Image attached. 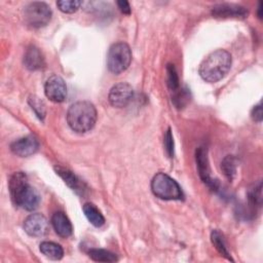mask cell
<instances>
[{"instance_id": "1", "label": "cell", "mask_w": 263, "mask_h": 263, "mask_svg": "<svg viewBox=\"0 0 263 263\" xmlns=\"http://www.w3.org/2000/svg\"><path fill=\"white\" fill-rule=\"evenodd\" d=\"M9 193L13 203L26 211H34L39 202L40 196L28 181V177L23 172L11 175L8 182Z\"/></svg>"}, {"instance_id": "2", "label": "cell", "mask_w": 263, "mask_h": 263, "mask_svg": "<svg viewBox=\"0 0 263 263\" xmlns=\"http://www.w3.org/2000/svg\"><path fill=\"white\" fill-rule=\"evenodd\" d=\"M231 64V54L224 49H217L200 63L198 73L204 81L214 83L226 76Z\"/></svg>"}, {"instance_id": "3", "label": "cell", "mask_w": 263, "mask_h": 263, "mask_svg": "<svg viewBox=\"0 0 263 263\" xmlns=\"http://www.w3.org/2000/svg\"><path fill=\"white\" fill-rule=\"evenodd\" d=\"M97 110L88 101H78L72 104L67 112V122L76 133L89 132L96 124Z\"/></svg>"}, {"instance_id": "4", "label": "cell", "mask_w": 263, "mask_h": 263, "mask_svg": "<svg viewBox=\"0 0 263 263\" xmlns=\"http://www.w3.org/2000/svg\"><path fill=\"white\" fill-rule=\"evenodd\" d=\"M151 190L153 194L164 200H181L184 198L180 185L164 173L156 174L151 181Z\"/></svg>"}, {"instance_id": "5", "label": "cell", "mask_w": 263, "mask_h": 263, "mask_svg": "<svg viewBox=\"0 0 263 263\" xmlns=\"http://www.w3.org/2000/svg\"><path fill=\"white\" fill-rule=\"evenodd\" d=\"M132 62V50L125 42L112 44L107 54V67L110 72L119 74L125 71Z\"/></svg>"}, {"instance_id": "6", "label": "cell", "mask_w": 263, "mask_h": 263, "mask_svg": "<svg viewBox=\"0 0 263 263\" xmlns=\"http://www.w3.org/2000/svg\"><path fill=\"white\" fill-rule=\"evenodd\" d=\"M51 9L44 2H31L24 9L25 23L31 28H41L46 26L51 18Z\"/></svg>"}, {"instance_id": "7", "label": "cell", "mask_w": 263, "mask_h": 263, "mask_svg": "<svg viewBox=\"0 0 263 263\" xmlns=\"http://www.w3.org/2000/svg\"><path fill=\"white\" fill-rule=\"evenodd\" d=\"M134 98V89L126 82H119L112 86L109 91V103L115 108L126 107Z\"/></svg>"}, {"instance_id": "8", "label": "cell", "mask_w": 263, "mask_h": 263, "mask_svg": "<svg viewBox=\"0 0 263 263\" xmlns=\"http://www.w3.org/2000/svg\"><path fill=\"white\" fill-rule=\"evenodd\" d=\"M24 230L33 237H41L49 230V224L45 216L39 213L29 215L24 221Z\"/></svg>"}, {"instance_id": "9", "label": "cell", "mask_w": 263, "mask_h": 263, "mask_svg": "<svg viewBox=\"0 0 263 263\" xmlns=\"http://www.w3.org/2000/svg\"><path fill=\"white\" fill-rule=\"evenodd\" d=\"M196 163H197V171L200 179L202 182L213 190H218V181L213 179L211 176V170L209 165L208 159V152L204 147H199L195 153Z\"/></svg>"}, {"instance_id": "10", "label": "cell", "mask_w": 263, "mask_h": 263, "mask_svg": "<svg viewBox=\"0 0 263 263\" xmlns=\"http://www.w3.org/2000/svg\"><path fill=\"white\" fill-rule=\"evenodd\" d=\"M44 92L51 102H63L67 96V86L64 79L59 75H51L45 82Z\"/></svg>"}, {"instance_id": "11", "label": "cell", "mask_w": 263, "mask_h": 263, "mask_svg": "<svg viewBox=\"0 0 263 263\" xmlns=\"http://www.w3.org/2000/svg\"><path fill=\"white\" fill-rule=\"evenodd\" d=\"M10 149L15 155L21 157H27L37 152V150L39 149V142L34 136L29 135L12 142L10 145Z\"/></svg>"}, {"instance_id": "12", "label": "cell", "mask_w": 263, "mask_h": 263, "mask_svg": "<svg viewBox=\"0 0 263 263\" xmlns=\"http://www.w3.org/2000/svg\"><path fill=\"white\" fill-rule=\"evenodd\" d=\"M212 14L216 17H246L248 10L240 5L220 3L212 8Z\"/></svg>"}, {"instance_id": "13", "label": "cell", "mask_w": 263, "mask_h": 263, "mask_svg": "<svg viewBox=\"0 0 263 263\" xmlns=\"http://www.w3.org/2000/svg\"><path fill=\"white\" fill-rule=\"evenodd\" d=\"M54 171L64 180V182L77 194L83 195L85 193L86 191L85 184L74 173L60 165H55Z\"/></svg>"}, {"instance_id": "14", "label": "cell", "mask_w": 263, "mask_h": 263, "mask_svg": "<svg viewBox=\"0 0 263 263\" xmlns=\"http://www.w3.org/2000/svg\"><path fill=\"white\" fill-rule=\"evenodd\" d=\"M24 65L27 69L31 71H36L44 68V57L38 47L31 45L27 48L24 54Z\"/></svg>"}, {"instance_id": "15", "label": "cell", "mask_w": 263, "mask_h": 263, "mask_svg": "<svg viewBox=\"0 0 263 263\" xmlns=\"http://www.w3.org/2000/svg\"><path fill=\"white\" fill-rule=\"evenodd\" d=\"M51 225L58 235L69 237L73 232V226L69 218L63 212H55L51 217Z\"/></svg>"}, {"instance_id": "16", "label": "cell", "mask_w": 263, "mask_h": 263, "mask_svg": "<svg viewBox=\"0 0 263 263\" xmlns=\"http://www.w3.org/2000/svg\"><path fill=\"white\" fill-rule=\"evenodd\" d=\"M82 211L87 220L96 227H101L105 223V218L101 211L91 202H86L82 206Z\"/></svg>"}, {"instance_id": "17", "label": "cell", "mask_w": 263, "mask_h": 263, "mask_svg": "<svg viewBox=\"0 0 263 263\" xmlns=\"http://www.w3.org/2000/svg\"><path fill=\"white\" fill-rule=\"evenodd\" d=\"M40 252L51 260H60L64 256L63 248L53 241H42L40 243Z\"/></svg>"}, {"instance_id": "18", "label": "cell", "mask_w": 263, "mask_h": 263, "mask_svg": "<svg viewBox=\"0 0 263 263\" xmlns=\"http://www.w3.org/2000/svg\"><path fill=\"white\" fill-rule=\"evenodd\" d=\"M211 240H212V243L214 245V247L216 248V250L223 256L225 257L227 260H230V261H233V259L231 258L230 256V253L227 249V246H226V241L224 239V236L223 234L215 229L212 231L211 233Z\"/></svg>"}, {"instance_id": "19", "label": "cell", "mask_w": 263, "mask_h": 263, "mask_svg": "<svg viewBox=\"0 0 263 263\" xmlns=\"http://www.w3.org/2000/svg\"><path fill=\"white\" fill-rule=\"evenodd\" d=\"M236 167L237 161L233 155H227L223 158L221 162V170L224 176L229 180L232 181L236 175Z\"/></svg>"}, {"instance_id": "20", "label": "cell", "mask_w": 263, "mask_h": 263, "mask_svg": "<svg viewBox=\"0 0 263 263\" xmlns=\"http://www.w3.org/2000/svg\"><path fill=\"white\" fill-rule=\"evenodd\" d=\"M88 256L97 262H115L118 260L114 253L104 249H90L88 251Z\"/></svg>"}, {"instance_id": "21", "label": "cell", "mask_w": 263, "mask_h": 263, "mask_svg": "<svg viewBox=\"0 0 263 263\" xmlns=\"http://www.w3.org/2000/svg\"><path fill=\"white\" fill-rule=\"evenodd\" d=\"M28 103L31 106L32 110L37 115V117L40 120H43L46 115V107H45L44 102L39 97H37L35 95H31L28 99Z\"/></svg>"}, {"instance_id": "22", "label": "cell", "mask_w": 263, "mask_h": 263, "mask_svg": "<svg viewBox=\"0 0 263 263\" xmlns=\"http://www.w3.org/2000/svg\"><path fill=\"white\" fill-rule=\"evenodd\" d=\"M166 73H167V86L172 91V93H175L180 89V82H179V77L174 65L172 64L167 65Z\"/></svg>"}, {"instance_id": "23", "label": "cell", "mask_w": 263, "mask_h": 263, "mask_svg": "<svg viewBox=\"0 0 263 263\" xmlns=\"http://www.w3.org/2000/svg\"><path fill=\"white\" fill-rule=\"evenodd\" d=\"M248 198L252 205L261 206L262 204V182L259 181L248 192Z\"/></svg>"}, {"instance_id": "24", "label": "cell", "mask_w": 263, "mask_h": 263, "mask_svg": "<svg viewBox=\"0 0 263 263\" xmlns=\"http://www.w3.org/2000/svg\"><path fill=\"white\" fill-rule=\"evenodd\" d=\"M81 4L82 2L78 0H62L57 2V6L59 7V9L65 13H73L77 11Z\"/></svg>"}, {"instance_id": "25", "label": "cell", "mask_w": 263, "mask_h": 263, "mask_svg": "<svg viewBox=\"0 0 263 263\" xmlns=\"http://www.w3.org/2000/svg\"><path fill=\"white\" fill-rule=\"evenodd\" d=\"M163 146H164V150H165L166 155L170 158L174 157V138H173V134H172L171 128H167V130L164 134Z\"/></svg>"}, {"instance_id": "26", "label": "cell", "mask_w": 263, "mask_h": 263, "mask_svg": "<svg viewBox=\"0 0 263 263\" xmlns=\"http://www.w3.org/2000/svg\"><path fill=\"white\" fill-rule=\"evenodd\" d=\"M251 116H252L253 120H255L257 122L262 121V106H261V103L254 106V108L252 109V112H251Z\"/></svg>"}, {"instance_id": "27", "label": "cell", "mask_w": 263, "mask_h": 263, "mask_svg": "<svg viewBox=\"0 0 263 263\" xmlns=\"http://www.w3.org/2000/svg\"><path fill=\"white\" fill-rule=\"evenodd\" d=\"M117 5H118V8L120 9V11L124 14H129L130 11H132V8H130V5L127 1H117Z\"/></svg>"}, {"instance_id": "28", "label": "cell", "mask_w": 263, "mask_h": 263, "mask_svg": "<svg viewBox=\"0 0 263 263\" xmlns=\"http://www.w3.org/2000/svg\"><path fill=\"white\" fill-rule=\"evenodd\" d=\"M258 16L261 18L262 17V13H261V10H262V2L259 3V7H258Z\"/></svg>"}]
</instances>
